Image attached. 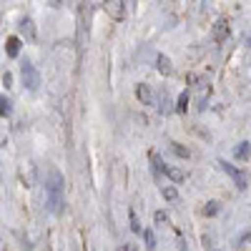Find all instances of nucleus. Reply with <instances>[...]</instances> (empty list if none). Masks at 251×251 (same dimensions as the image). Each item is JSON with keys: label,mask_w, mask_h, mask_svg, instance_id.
Listing matches in <instances>:
<instances>
[{"label": "nucleus", "mask_w": 251, "mask_h": 251, "mask_svg": "<svg viewBox=\"0 0 251 251\" xmlns=\"http://www.w3.org/2000/svg\"><path fill=\"white\" fill-rule=\"evenodd\" d=\"M63 186H66V181H63L60 171L50 169L48 176H46V208L53 216H60L63 206H66V199H63Z\"/></svg>", "instance_id": "obj_1"}, {"label": "nucleus", "mask_w": 251, "mask_h": 251, "mask_svg": "<svg viewBox=\"0 0 251 251\" xmlns=\"http://www.w3.org/2000/svg\"><path fill=\"white\" fill-rule=\"evenodd\" d=\"M20 78H23V86L33 93V91H38V86H40V73L35 71V66L30 60H23L20 63Z\"/></svg>", "instance_id": "obj_2"}, {"label": "nucleus", "mask_w": 251, "mask_h": 251, "mask_svg": "<svg viewBox=\"0 0 251 251\" xmlns=\"http://www.w3.org/2000/svg\"><path fill=\"white\" fill-rule=\"evenodd\" d=\"M219 166H221V171H226L228 176L234 178V183H236L239 191H246V188H249V178H246V174H244L241 169H236V166L226 163V161H219Z\"/></svg>", "instance_id": "obj_3"}, {"label": "nucleus", "mask_w": 251, "mask_h": 251, "mask_svg": "<svg viewBox=\"0 0 251 251\" xmlns=\"http://www.w3.org/2000/svg\"><path fill=\"white\" fill-rule=\"evenodd\" d=\"M103 10H106V15L111 20L121 23L126 18V0H103Z\"/></svg>", "instance_id": "obj_4"}, {"label": "nucleus", "mask_w": 251, "mask_h": 251, "mask_svg": "<svg viewBox=\"0 0 251 251\" xmlns=\"http://www.w3.org/2000/svg\"><path fill=\"white\" fill-rule=\"evenodd\" d=\"M136 98L143 103V106H153V103H156L153 91H151L149 86H146V83H138V86H136Z\"/></svg>", "instance_id": "obj_5"}, {"label": "nucleus", "mask_w": 251, "mask_h": 251, "mask_svg": "<svg viewBox=\"0 0 251 251\" xmlns=\"http://www.w3.org/2000/svg\"><path fill=\"white\" fill-rule=\"evenodd\" d=\"M18 30H20V38H25L28 43L35 40V23H33V18H23V20H20Z\"/></svg>", "instance_id": "obj_6"}, {"label": "nucleus", "mask_w": 251, "mask_h": 251, "mask_svg": "<svg viewBox=\"0 0 251 251\" xmlns=\"http://www.w3.org/2000/svg\"><path fill=\"white\" fill-rule=\"evenodd\" d=\"M156 68H158V73H161V75H174V73H176V71H174L171 58H169V55H163V53H158V55H156Z\"/></svg>", "instance_id": "obj_7"}, {"label": "nucleus", "mask_w": 251, "mask_h": 251, "mask_svg": "<svg viewBox=\"0 0 251 251\" xmlns=\"http://www.w3.org/2000/svg\"><path fill=\"white\" fill-rule=\"evenodd\" d=\"M161 174H166V178H171L174 183H183V181H186V174H183L181 169H176V166H169V163H163Z\"/></svg>", "instance_id": "obj_8"}, {"label": "nucleus", "mask_w": 251, "mask_h": 251, "mask_svg": "<svg viewBox=\"0 0 251 251\" xmlns=\"http://www.w3.org/2000/svg\"><path fill=\"white\" fill-rule=\"evenodd\" d=\"M5 55H8V58H18V55H20V38H18V35H10V38L5 40Z\"/></svg>", "instance_id": "obj_9"}, {"label": "nucleus", "mask_w": 251, "mask_h": 251, "mask_svg": "<svg viewBox=\"0 0 251 251\" xmlns=\"http://www.w3.org/2000/svg\"><path fill=\"white\" fill-rule=\"evenodd\" d=\"M226 38H228V25H226V20H219L214 25V40L216 43H226Z\"/></svg>", "instance_id": "obj_10"}, {"label": "nucleus", "mask_w": 251, "mask_h": 251, "mask_svg": "<svg viewBox=\"0 0 251 251\" xmlns=\"http://www.w3.org/2000/svg\"><path fill=\"white\" fill-rule=\"evenodd\" d=\"M188 100H191V93L181 91V96H178L176 103H174V111H176V113H186V111H188Z\"/></svg>", "instance_id": "obj_11"}, {"label": "nucleus", "mask_w": 251, "mask_h": 251, "mask_svg": "<svg viewBox=\"0 0 251 251\" xmlns=\"http://www.w3.org/2000/svg\"><path fill=\"white\" fill-rule=\"evenodd\" d=\"M158 111L163 113V116H169V113H174V100L166 96V93H161L158 96Z\"/></svg>", "instance_id": "obj_12"}, {"label": "nucleus", "mask_w": 251, "mask_h": 251, "mask_svg": "<svg viewBox=\"0 0 251 251\" xmlns=\"http://www.w3.org/2000/svg\"><path fill=\"white\" fill-rule=\"evenodd\" d=\"M249 146H251L249 141H244V143H239V146H236V151H234V156H236L239 161H249V151H251Z\"/></svg>", "instance_id": "obj_13"}, {"label": "nucleus", "mask_w": 251, "mask_h": 251, "mask_svg": "<svg viewBox=\"0 0 251 251\" xmlns=\"http://www.w3.org/2000/svg\"><path fill=\"white\" fill-rule=\"evenodd\" d=\"M161 196H163L166 201H178V188H176V186H163V188H161Z\"/></svg>", "instance_id": "obj_14"}, {"label": "nucleus", "mask_w": 251, "mask_h": 251, "mask_svg": "<svg viewBox=\"0 0 251 251\" xmlns=\"http://www.w3.org/2000/svg\"><path fill=\"white\" fill-rule=\"evenodd\" d=\"M221 214V203L219 201H208L203 206V216H219Z\"/></svg>", "instance_id": "obj_15"}, {"label": "nucleus", "mask_w": 251, "mask_h": 251, "mask_svg": "<svg viewBox=\"0 0 251 251\" xmlns=\"http://www.w3.org/2000/svg\"><path fill=\"white\" fill-rule=\"evenodd\" d=\"M141 236H143V244H146V249H156V234L151 231V228H141Z\"/></svg>", "instance_id": "obj_16"}, {"label": "nucleus", "mask_w": 251, "mask_h": 251, "mask_svg": "<svg viewBox=\"0 0 251 251\" xmlns=\"http://www.w3.org/2000/svg\"><path fill=\"white\" fill-rule=\"evenodd\" d=\"M10 113H13V103H10V98L0 96V116H3V118H8Z\"/></svg>", "instance_id": "obj_17"}, {"label": "nucleus", "mask_w": 251, "mask_h": 251, "mask_svg": "<svg viewBox=\"0 0 251 251\" xmlns=\"http://www.w3.org/2000/svg\"><path fill=\"white\" fill-rule=\"evenodd\" d=\"M171 151H174L178 158H191V151L183 149V146H181V143H176V141H171Z\"/></svg>", "instance_id": "obj_18"}, {"label": "nucleus", "mask_w": 251, "mask_h": 251, "mask_svg": "<svg viewBox=\"0 0 251 251\" xmlns=\"http://www.w3.org/2000/svg\"><path fill=\"white\" fill-rule=\"evenodd\" d=\"M153 221H156L158 226H163V228L171 226V219H169V214H166V211H156V214H153Z\"/></svg>", "instance_id": "obj_19"}, {"label": "nucleus", "mask_w": 251, "mask_h": 251, "mask_svg": "<svg viewBox=\"0 0 251 251\" xmlns=\"http://www.w3.org/2000/svg\"><path fill=\"white\" fill-rule=\"evenodd\" d=\"M163 163H166V161H163V158H161L158 153H151V166H153V174H156V176L161 174V169H163Z\"/></svg>", "instance_id": "obj_20"}, {"label": "nucleus", "mask_w": 251, "mask_h": 251, "mask_svg": "<svg viewBox=\"0 0 251 251\" xmlns=\"http://www.w3.org/2000/svg\"><path fill=\"white\" fill-rule=\"evenodd\" d=\"M128 219H131V231H133V234H141V221H138V216H136L133 208L128 211Z\"/></svg>", "instance_id": "obj_21"}, {"label": "nucleus", "mask_w": 251, "mask_h": 251, "mask_svg": "<svg viewBox=\"0 0 251 251\" xmlns=\"http://www.w3.org/2000/svg\"><path fill=\"white\" fill-rule=\"evenodd\" d=\"M3 86L5 88H13V73H8V71L3 73Z\"/></svg>", "instance_id": "obj_22"}, {"label": "nucleus", "mask_w": 251, "mask_h": 251, "mask_svg": "<svg viewBox=\"0 0 251 251\" xmlns=\"http://www.w3.org/2000/svg\"><path fill=\"white\" fill-rule=\"evenodd\" d=\"M50 3H53V5H60V3H63V0H50Z\"/></svg>", "instance_id": "obj_23"}]
</instances>
